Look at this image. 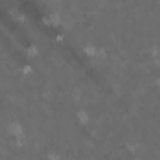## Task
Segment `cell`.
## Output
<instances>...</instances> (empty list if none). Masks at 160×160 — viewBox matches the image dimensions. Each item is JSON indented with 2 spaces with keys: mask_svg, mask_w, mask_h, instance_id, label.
<instances>
[{
  "mask_svg": "<svg viewBox=\"0 0 160 160\" xmlns=\"http://www.w3.org/2000/svg\"><path fill=\"white\" fill-rule=\"evenodd\" d=\"M84 51L86 55L89 57H96V53H98V49L93 45V44H88L85 48H84Z\"/></svg>",
  "mask_w": 160,
  "mask_h": 160,
  "instance_id": "3957f363",
  "label": "cell"
},
{
  "mask_svg": "<svg viewBox=\"0 0 160 160\" xmlns=\"http://www.w3.org/2000/svg\"><path fill=\"white\" fill-rule=\"evenodd\" d=\"M28 55H29V57H31V58L38 57V55H39V50H38V48H36L35 45L29 46V49H28Z\"/></svg>",
  "mask_w": 160,
  "mask_h": 160,
  "instance_id": "277c9868",
  "label": "cell"
},
{
  "mask_svg": "<svg viewBox=\"0 0 160 160\" xmlns=\"http://www.w3.org/2000/svg\"><path fill=\"white\" fill-rule=\"evenodd\" d=\"M22 71H23V74L28 75V74H31L33 69H31V66H30V65H24V66L22 68Z\"/></svg>",
  "mask_w": 160,
  "mask_h": 160,
  "instance_id": "52a82bcc",
  "label": "cell"
},
{
  "mask_svg": "<svg viewBox=\"0 0 160 160\" xmlns=\"http://www.w3.org/2000/svg\"><path fill=\"white\" fill-rule=\"evenodd\" d=\"M48 159L49 160H61L60 155L57 154V153H49V154H48Z\"/></svg>",
  "mask_w": 160,
  "mask_h": 160,
  "instance_id": "8992f818",
  "label": "cell"
},
{
  "mask_svg": "<svg viewBox=\"0 0 160 160\" xmlns=\"http://www.w3.org/2000/svg\"><path fill=\"white\" fill-rule=\"evenodd\" d=\"M78 119L81 124H88L90 121V115L88 114V111L85 110H80L78 113Z\"/></svg>",
  "mask_w": 160,
  "mask_h": 160,
  "instance_id": "7a4b0ae2",
  "label": "cell"
},
{
  "mask_svg": "<svg viewBox=\"0 0 160 160\" xmlns=\"http://www.w3.org/2000/svg\"><path fill=\"white\" fill-rule=\"evenodd\" d=\"M50 22H51L53 24H55V25L60 24V22H61V19H60V14H59V13H53L51 15H50Z\"/></svg>",
  "mask_w": 160,
  "mask_h": 160,
  "instance_id": "5b68a950",
  "label": "cell"
},
{
  "mask_svg": "<svg viewBox=\"0 0 160 160\" xmlns=\"http://www.w3.org/2000/svg\"><path fill=\"white\" fill-rule=\"evenodd\" d=\"M9 130H10V133H13L15 136H19V135L24 134V133H23V127H22V124L18 123V121L10 123V124H9Z\"/></svg>",
  "mask_w": 160,
  "mask_h": 160,
  "instance_id": "6da1fadb",
  "label": "cell"
},
{
  "mask_svg": "<svg viewBox=\"0 0 160 160\" xmlns=\"http://www.w3.org/2000/svg\"><path fill=\"white\" fill-rule=\"evenodd\" d=\"M156 84L160 86V78H158V79H156Z\"/></svg>",
  "mask_w": 160,
  "mask_h": 160,
  "instance_id": "ba28073f",
  "label": "cell"
}]
</instances>
